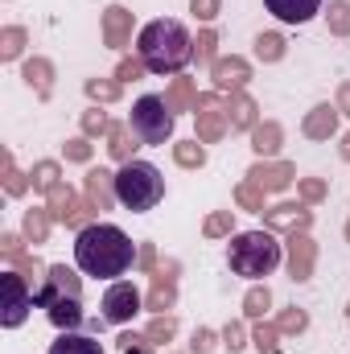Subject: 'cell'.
<instances>
[{
  "mask_svg": "<svg viewBox=\"0 0 350 354\" xmlns=\"http://www.w3.org/2000/svg\"><path fill=\"white\" fill-rule=\"evenodd\" d=\"M136 256L140 252L132 248V239L120 227H111V223H91V227L79 231V239H75V260H79V268L87 276H99V280L124 276Z\"/></svg>",
  "mask_w": 350,
  "mask_h": 354,
  "instance_id": "obj_1",
  "label": "cell"
},
{
  "mask_svg": "<svg viewBox=\"0 0 350 354\" xmlns=\"http://www.w3.org/2000/svg\"><path fill=\"white\" fill-rule=\"evenodd\" d=\"M136 58H140L153 75H177V71L194 58V41H190V33H185L181 21L161 17V21H149V25L140 29Z\"/></svg>",
  "mask_w": 350,
  "mask_h": 354,
  "instance_id": "obj_2",
  "label": "cell"
},
{
  "mask_svg": "<svg viewBox=\"0 0 350 354\" xmlns=\"http://www.w3.org/2000/svg\"><path fill=\"white\" fill-rule=\"evenodd\" d=\"M227 264L235 276H248V280H260L272 276L280 264V243L272 231H243L231 239V252H227Z\"/></svg>",
  "mask_w": 350,
  "mask_h": 354,
  "instance_id": "obj_3",
  "label": "cell"
},
{
  "mask_svg": "<svg viewBox=\"0 0 350 354\" xmlns=\"http://www.w3.org/2000/svg\"><path fill=\"white\" fill-rule=\"evenodd\" d=\"M116 194H120V202L132 214H145V210H153L165 198V177H161L157 165H149V161H128L116 174Z\"/></svg>",
  "mask_w": 350,
  "mask_h": 354,
  "instance_id": "obj_4",
  "label": "cell"
},
{
  "mask_svg": "<svg viewBox=\"0 0 350 354\" xmlns=\"http://www.w3.org/2000/svg\"><path fill=\"white\" fill-rule=\"evenodd\" d=\"M132 132L140 145H165L174 136V111L165 103V95H140L132 103Z\"/></svg>",
  "mask_w": 350,
  "mask_h": 354,
  "instance_id": "obj_5",
  "label": "cell"
},
{
  "mask_svg": "<svg viewBox=\"0 0 350 354\" xmlns=\"http://www.w3.org/2000/svg\"><path fill=\"white\" fill-rule=\"evenodd\" d=\"M0 288H4V313H0V322H4V330H17L29 317V309H33V292L25 288L21 272H0Z\"/></svg>",
  "mask_w": 350,
  "mask_h": 354,
  "instance_id": "obj_6",
  "label": "cell"
},
{
  "mask_svg": "<svg viewBox=\"0 0 350 354\" xmlns=\"http://www.w3.org/2000/svg\"><path fill=\"white\" fill-rule=\"evenodd\" d=\"M136 313H140V288L128 284V280H116V284L103 292V322H111V326H128Z\"/></svg>",
  "mask_w": 350,
  "mask_h": 354,
  "instance_id": "obj_7",
  "label": "cell"
},
{
  "mask_svg": "<svg viewBox=\"0 0 350 354\" xmlns=\"http://www.w3.org/2000/svg\"><path fill=\"white\" fill-rule=\"evenodd\" d=\"M46 198H50V206H46V210L54 214V223H62V227H79V231H83V227H91V223H87L91 202H83L71 185H54Z\"/></svg>",
  "mask_w": 350,
  "mask_h": 354,
  "instance_id": "obj_8",
  "label": "cell"
},
{
  "mask_svg": "<svg viewBox=\"0 0 350 354\" xmlns=\"http://www.w3.org/2000/svg\"><path fill=\"white\" fill-rule=\"evenodd\" d=\"M194 115H198V140H202V145H219V140L231 132V124H227V107L219 103V95H198Z\"/></svg>",
  "mask_w": 350,
  "mask_h": 354,
  "instance_id": "obj_9",
  "label": "cell"
},
{
  "mask_svg": "<svg viewBox=\"0 0 350 354\" xmlns=\"http://www.w3.org/2000/svg\"><path fill=\"white\" fill-rule=\"evenodd\" d=\"M58 297H83V280L71 272L66 264H54L46 272V280L33 288V305H50V301H58Z\"/></svg>",
  "mask_w": 350,
  "mask_h": 354,
  "instance_id": "obj_10",
  "label": "cell"
},
{
  "mask_svg": "<svg viewBox=\"0 0 350 354\" xmlns=\"http://www.w3.org/2000/svg\"><path fill=\"white\" fill-rule=\"evenodd\" d=\"M264 223L268 231H288V235H305L313 227V210L297 206V202H280V206H268L264 210Z\"/></svg>",
  "mask_w": 350,
  "mask_h": 354,
  "instance_id": "obj_11",
  "label": "cell"
},
{
  "mask_svg": "<svg viewBox=\"0 0 350 354\" xmlns=\"http://www.w3.org/2000/svg\"><path fill=\"white\" fill-rule=\"evenodd\" d=\"M284 264H288V276H293V280H309V276H313L317 243L309 239V231H305V235H288V243H284Z\"/></svg>",
  "mask_w": 350,
  "mask_h": 354,
  "instance_id": "obj_12",
  "label": "cell"
},
{
  "mask_svg": "<svg viewBox=\"0 0 350 354\" xmlns=\"http://www.w3.org/2000/svg\"><path fill=\"white\" fill-rule=\"evenodd\" d=\"M149 276H153V288H149V309H153V313L174 309V301H177V260L157 264Z\"/></svg>",
  "mask_w": 350,
  "mask_h": 354,
  "instance_id": "obj_13",
  "label": "cell"
},
{
  "mask_svg": "<svg viewBox=\"0 0 350 354\" xmlns=\"http://www.w3.org/2000/svg\"><path fill=\"white\" fill-rule=\"evenodd\" d=\"M210 79H214V87L219 91H243L252 83V62L248 58H239V54H231V58H219L214 66H210Z\"/></svg>",
  "mask_w": 350,
  "mask_h": 354,
  "instance_id": "obj_14",
  "label": "cell"
},
{
  "mask_svg": "<svg viewBox=\"0 0 350 354\" xmlns=\"http://www.w3.org/2000/svg\"><path fill=\"white\" fill-rule=\"evenodd\" d=\"M293 177H297V169H293L288 161H256V165L248 169V181L260 185L264 194H280V189H288Z\"/></svg>",
  "mask_w": 350,
  "mask_h": 354,
  "instance_id": "obj_15",
  "label": "cell"
},
{
  "mask_svg": "<svg viewBox=\"0 0 350 354\" xmlns=\"http://www.w3.org/2000/svg\"><path fill=\"white\" fill-rule=\"evenodd\" d=\"M83 189H87L91 210H111V206L120 202V194H116V174H107V169H87Z\"/></svg>",
  "mask_w": 350,
  "mask_h": 354,
  "instance_id": "obj_16",
  "label": "cell"
},
{
  "mask_svg": "<svg viewBox=\"0 0 350 354\" xmlns=\"http://www.w3.org/2000/svg\"><path fill=\"white\" fill-rule=\"evenodd\" d=\"M223 107H227V124H231V132H252V128L260 124V103H256L248 91H235Z\"/></svg>",
  "mask_w": 350,
  "mask_h": 354,
  "instance_id": "obj_17",
  "label": "cell"
},
{
  "mask_svg": "<svg viewBox=\"0 0 350 354\" xmlns=\"http://www.w3.org/2000/svg\"><path fill=\"white\" fill-rule=\"evenodd\" d=\"M103 41L111 50H128V41H132V12L124 4H111L103 12Z\"/></svg>",
  "mask_w": 350,
  "mask_h": 354,
  "instance_id": "obj_18",
  "label": "cell"
},
{
  "mask_svg": "<svg viewBox=\"0 0 350 354\" xmlns=\"http://www.w3.org/2000/svg\"><path fill=\"white\" fill-rule=\"evenodd\" d=\"M338 107H330V103H317L305 120H301V132L309 136V140H330V136H338Z\"/></svg>",
  "mask_w": 350,
  "mask_h": 354,
  "instance_id": "obj_19",
  "label": "cell"
},
{
  "mask_svg": "<svg viewBox=\"0 0 350 354\" xmlns=\"http://www.w3.org/2000/svg\"><path fill=\"white\" fill-rule=\"evenodd\" d=\"M264 4L284 25H305V21H313L322 12V0H264Z\"/></svg>",
  "mask_w": 350,
  "mask_h": 354,
  "instance_id": "obj_20",
  "label": "cell"
},
{
  "mask_svg": "<svg viewBox=\"0 0 350 354\" xmlns=\"http://www.w3.org/2000/svg\"><path fill=\"white\" fill-rule=\"evenodd\" d=\"M21 79L33 87L37 99H50V95H54V62H50V58H29L25 71H21Z\"/></svg>",
  "mask_w": 350,
  "mask_h": 354,
  "instance_id": "obj_21",
  "label": "cell"
},
{
  "mask_svg": "<svg viewBox=\"0 0 350 354\" xmlns=\"http://www.w3.org/2000/svg\"><path fill=\"white\" fill-rule=\"evenodd\" d=\"M46 313L58 330H75V326H83V297H58L46 305Z\"/></svg>",
  "mask_w": 350,
  "mask_h": 354,
  "instance_id": "obj_22",
  "label": "cell"
},
{
  "mask_svg": "<svg viewBox=\"0 0 350 354\" xmlns=\"http://www.w3.org/2000/svg\"><path fill=\"white\" fill-rule=\"evenodd\" d=\"M280 145H284V132H280V124H272V120H264L252 128V149H256V157L268 161V157H276L280 153Z\"/></svg>",
  "mask_w": 350,
  "mask_h": 354,
  "instance_id": "obj_23",
  "label": "cell"
},
{
  "mask_svg": "<svg viewBox=\"0 0 350 354\" xmlns=\"http://www.w3.org/2000/svg\"><path fill=\"white\" fill-rule=\"evenodd\" d=\"M107 149H111V157H116L120 165H128V161H132V149H136V132H132V124H111V132H107Z\"/></svg>",
  "mask_w": 350,
  "mask_h": 354,
  "instance_id": "obj_24",
  "label": "cell"
},
{
  "mask_svg": "<svg viewBox=\"0 0 350 354\" xmlns=\"http://www.w3.org/2000/svg\"><path fill=\"white\" fill-rule=\"evenodd\" d=\"M50 223H54V214H50V210H42V206H33V210H25L21 231H25V239L37 248V243H46V239H50Z\"/></svg>",
  "mask_w": 350,
  "mask_h": 354,
  "instance_id": "obj_25",
  "label": "cell"
},
{
  "mask_svg": "<svg viewBox=\"0 0 350 354\" xmlns=\"http://www.w3.org/2000/svg\"><path fill=\"white\" fill-rule=\"evenodd\" d=\"M165 103H169V111H194V107H198L194 83H190V79H174L169 91H165Z\"/></svg>",
  "mask_w": 350,
  "mask_h": 354,
  "instance_id": "obj_26",
  "label": "cell"
},
{
  "mask_svg": "<svg viewBox=\"0 0 350 354\" xmlns=\"http://www.w3.org/2000/svg\"><path fill=\"white\" fill-rule=\"evenodd\" d=\"M50 354H103V346L95 338H87V334H62L50 346Z\"/></svg>",
  "mask_w": 350,
  "mask_h": 354,
  "instance_id": "obj_27",
  "label": "cell"
},
{
  "mask_svg": "<svg viewBox=\"0 0 350 354\" xmlns=\"http://www.w3.org/2000/svg\"><path fill=\"white\" fill-rule=\"evenodd\" d=\"M0 169H4V194H8V198H21V194L33 185V177L21 174V169L12 165V153H4V157H0Z\"/></svg>",
  "mask_w": 350,
  "mask_h": 354,
  "instance_id": "obj_28",
  "label": "cell"
},
{
  "mask_svg": "<svg viewBox=\"0 0 350 354\" xmlns=\"http://www.w3.org/2000/svg\"><path fill=\"white\" fill-rule=\"evenodd\" d=\"M174 161L181 165V169H202V165H206L202 140H181V145H174Z\"/></svg>",
  "mask_w": 350,
  "mask_h": 354,
  "instance_id": "obj_29",
  "label": "cell"
},
{
  "mask_svg": "<svg viewBox=\"0 0 350 354\" xmlns=\"http://www.w3.org/2000/svg\"><path fill=\"white\" fill-rule=\"evenodd\" d=\"M25 29L21 25H8V29H0V58L4 62H12V58H21L25 54Z\"/></svg>",
  "mask_w": 350,
  "mask_h": 354,
  "instance_id": "obj_30",
  "label": "cell"
},
{
  "mask_svg": "<svg viewBox=\"0 0 350 354\" xmlns=\"http://www.w3.org/2000/svg\"><path fill=\"white\" fill-rule=\"evenodd\" d=\"M326 25H330L334 37H350V4L347 0H330V8H326Z\"/></svg>",
  "mask_w": 350,
  "mask_h": 354,
  "instance_id": "obj_31",
  "label": "cell"
},
{
  "mask_svg": "<svg viewBox=\"0 0 350 354\" xmlns=\"http://www.w3.org/2000/svg\"><path fill=\"white\" fill-rule=\"evenodd\" d=\"M252 342H256L260 354H280V326L276 322H260L256 334H252Z\"/></svg>",
  "mask_w": 350,
  "mask_h": 354,
  "instance_id": "obj_32",
  "label": "cell"
},
{
  "mask_svg": "<svg viewBox=\"0 0 350 354\" xmlns=\"http://www.w3.org/2000/svg\"><path fill=\"white\" fill-rule=\"evenodd\" d=\"M33 189H42V194H50V189H54V185H62V181H58V177H62V169H58V161H37V165H33Z\"/></svg>",
  "mask_w": 350,
  "mask_h": 354,
  "instance_id": "obj_33",
  "label": "cell"
},
{
  "mask_svg": "<svg viewBox=\"0 0 350 354\" xmlns=\"http://www.w3.org/2000/svg\"><path fill=\"white\" fill-rule=\"evenodd\" d=\"M214 46H219V33H214V29H202L198 41H194V62H198V66H214V62H219V58H214Z\"/></svg>",
  "mask_w": 350,
  "mask_h": 354,
  "instance_id": "obj_34",
  "label": "cell"
},
{
  "mask_svg": "<svg viewBox=\"0 0 350 354\" xmlns=\"http://www.w3.org/2000/svg\"><path fill=\"white\" fill-rule=\"evenodd\" d=\"M231 231H235L231 210H214V214H206V223H202V235H206V239H223V235H231Z\"/></svg>",
  "mask_w": 350,
  "mask_h": 354,
  "instance_id": "obj_35",
  "label": "cell"
},
{
  "mask_svg": "<svg viewBox=\"0 0 350 354\" xmlns=\"http://www.w3.org/2000/svg\"><path fill=\"white\" fill-rule=\"evenodd\" d=\"M235 202H239L243 210H252V214H264V210H268V206H264V189L252 185V181H239V185H235Z\"/></svg>",
  "mask_w": 350,
  "mask_h": 354,
  "instance_id": "obj_36",
  "label": "cell"
},
{
  "mask_svg": "<svg viewBox=\"0 0 350 354\" xmlns=\"http://www.w3.org/2000/svg\"><path fill=\"white\" fill-rule=\"evenodd\" d=\"M256 58L260 62H280L284 58V37L280 33H260L256 37Z\"/></svg>",
  "mask_w": 350,
  "mask_h": 354,
  "instance_id": "obj_37",
  "label": "cell"
},
{
  "mask_svg": "<svg viewBox=\"0 0 350 354\" xmlns=\"http://www.w3.org/2000/svg\"><path fill=\"white\" fill-rule=\"evenodd\" d=\"M120 91H124V83H116V79H87V95L95 103H116Z\"/></svg>",
  "mask_w": 350,
  "mask_h": 354,
  "instance_id": "obj_38",
  "label": "cell"
},
{
  "mask_svg": "<svg viewBox=\"0 0 350 354\" xmlns=\"http://www.w3.org/2000/svg\"><path fill=\"white\" fill-rule=\"evenodd\" d=\"M276 326H280V334H305V330H309V313L293 305V309H284V313L276 317Z\"/></svg>",
  "mask_w": 350,
  "mask_h": 354,
  "instance_id": "obj_39",
  "label": "cell"
},
{
  "mask_svg": "<svg viewBox=\"0 0 350 354\" xmlns=\"http://www.w3.org/2000/svg\"><path fill=\"white\" fill-rule=\"evenodd\" d=\"M268 305H272V292H268V284H256V288L243 297V313H248V317H264V313H268Z\"/></svg>",
  "mask_w": 350,
  "mask_h": 354,
  "instance_id": "obj_40",
  "label": "cell"
},
{
  "mask_svg": "<svg viewBox=\"0 0 350 354\" xmlns=\"http://www.w3.org/2000/svg\"><path fill=\"white\" fill-rule=\"evenodd\" d=\"M145 334H149V338H153L157 346H165V342H169V338L177 334V322L169 317V313H157V317L149 322V330H145Z\"/></svg>",
  "mask_w": 350,
  "mask_h": 354,
  "instance_id": "obj_41",
  "label": "cell"
},
{
  "mask_svg": "<svg viewBox=\"0 0 350 354\" xmlns=\"http://www.w3.org/2000/svg\"><path fill=\"white\" fill-rule=\"evenodd\" d=\"M297 194H301L305 206H313V202H322V198L330 194V185H326L322 177H301V181H297Z\"/></svg>",
  "mask_w": 350,
  "mask_h": 354,
  "instance_id": "obj_42",
  "label": "cell"
},
{
  "mask_svg": "<svg viewBox=\"0 0 350 354\" xmlns=\"http://www.w3.org/2000/svg\"><path fill=\"white\" fill-rule=\"evenodd\" d=\"M8 260H12V268H17L25 280H37V284H42V280H46V272H50V268H42L37 256H25V252H21V256H8Z\"/></svg>",
  "mask_w": 350,
  "mask_h": 354,
  "instance_id": "obj_43",
  "label": "cell"
},
{
  "mask_svg": "<svg viewBox=\"0 0 350 354\" xmlns=\"http://www.w3.org/2000/svg\"><path fill=\"white\" fill-rule=\"evenodd\" d=\"M107 132H111V120H107L99 107L83 111V136H107Z\"/></svg>",
  "mask_w": 350,
  "mask_h": 354,
  "instance_id": "obj_44",
  "label": "cell"
},
{
  "mask_svg": "<svg viewBox=\"0 0 350 354\" xmlns=\"http://www.w3.org/2000/svg\"><path fill=\"white\" fill-rule=\"evenodd\" d=\"M145 62L140 58H120V66H116V83H136V79H145Z\"/></svg>",
  "mask_w": 350,
  "mask_h": 354,
  "instance_id": "obj_45",
  "label": "cell"
},
{
  "mask_svg": "<svg viewBox=\"0 0 350 354\" xmlns=\"http://www.w3.org/2000/svg\"><path fill=\"white\" fill-rule=\"evenodd\" d=\"M120 351L124 354H153L157 342H153L149 334H124V338H120Z\"/></svg>",
  "mask_w": 350,
  "mask_h": 354,
  "instance_id": "obj_46",
  "label": "cell"
},
{
  "mask_svg": "<svg viewBox=\"0 0 350 354\" xmlns=\"http://www.w3.org/2000/svg\"><path fill=\"white\" fill-rule=\"evenodd\" d=\"M62 153H66V161L87 165V161H91V136H75V140H66V145H62Z\"/></svg>",
  "mask_w": 350,
  "mask_h": 354,
  "instance_id": "obj_47",
  "label": "cell"
},
{
  "mask_svg": "<svg viewBox=\"0 0 350 354\" xmlns=\"http://www.w3.org/2000/svg\"><path fill=\"white\" fill-rule=\"evenodd\" d=\"M223 346H227L231 354H239L243 346H248V334H243L239 322H227V330H223Z\"/></svg>",
  "mask_w": 350,
  "mask_h": 354,
  "instance_id": "obj_48",
  "label": "cell"
},
{
  "mask_svg": "<svg viewBox=\"0 0 350 354\" xmlns=\"http://www.w3.org/2000/svg\"><path fill=\"white\" fill-rule=\"evenodd\" d=\"M190 8H194L198 21H214L223 12V0H190Z\"/></svg>",
  "mask_w": 350,
  "mask_h": 354,
  "instance_id": "obj_49",
  "label": "cell"
},
{
  "mask_svg": "<svg viewBox=\"0 0 350 354\" xmlns=\"http://www.w3.org/2000/svg\"><path fill=\"white\" fill-rule=\"evenodd\" d=\"M190 351H194V354H210V351H214V330L198 326V330H194V342H190Z\"/></svg>",
  "mask_w": 350,
  "mask_h": 354,
  "instance_id": "obj_50",
  "label": "cell"
},
{
  "mask_svg": "<svg viewBox=\"0 0 350 354\" xmlns=\"http://www.w3.org/2000/svg\"><path fill=\"white\" fill-rule=\"evenodd\" d=\"M25 243H29V239H21V235H12V231H4V235H0V252H4V256H21V252H25Z\"/></svg>",
  "mask_w": 350,
  "mask_h": 354,
  "instance_id": "obj_51",
  "label": "cell"
},
{
  "mask_svg": "<svg viewBox=\"0 0 350 354\" xmlns=\"http://www.w3.org/2000/svg\"><path fill=\"white\" fill-rule=\"evenodd\" d=\"M136 268H140V272H153V268H157V248H153V243H140Z\"/></svg>",
  "mask_w": 350,
  "mask_h": 354,
  "instance_id": "obj_52",
  "label": "cell"
},
{
  "mask_svg": "<svg viewBox=\"0 0 350 354\" xmlns=\"http://www.w3.org/2000/svg\"><path fill=\"white\" fill-rule=\"evenodd\" d=\"M338 111H342V115H350V83H342V87H338Z\"/></svg>",
  "mask_w": 350,
  "mask_h": 354,
  "instance_id": "obj_53",
  "label": "cell"
},
{
  "mask_svg": "<svg viewBox=\"0 0 350 354\" xmlns=\"http://www.w3.org/2000/svg\"><path fill=\"white\" fill-rule=\"evenodd\" d=\"M342 161H350V132L342 136Z\"/></svg>",
  "mask_w": 350,
  "mask_h": 354,
  "instance_id": "obj_54",
  "label": "cell"
},
{
  "mask_svg": "<svg viewBox=\"0 0 350 354\" xmlns=\"http://www.w3.org/2000/svg\"><path fill=\"white\" fill-rule=\"evenodd\" d=\"M347 243H350V223H347Z\"/></svg>",
  "mask_w": 350,
  "mask_h": 354,
  "instance_id": "obj_55",
  "label": "cell"
},
{
  "mask_svg": "<svg viewBox=\"0 0 350 354\" xmlns=\"http://www.w3.org/2000/svg\"><path fill=\"white\" fill-rule=\"evenodd\" d=\"M347 317H350V305H347Z\"/></svg>",
  "mask_w": 350,
  "mask_h": 354,
  "instance_id": "obj_56",
  "label": "cell"
}]
</instances>
